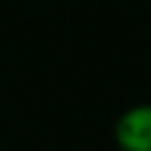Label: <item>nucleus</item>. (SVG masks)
I'll return each instance as SVG.
<instances>
[{
    "label": "nucleus",
    "instance_id": "f257e3e1",
    "mask_svg": "<svg viewBox=\"0 0 151 151\" xmlns=\"http://www.w3.org/2000/svg\"><path fill=\"white\" fill-rule=\"evenodd\" d=\"M122 151H151V104L127 109L114 127Z\"/></svg>",
    "mask_w": 151,
    "mask_h": 151
}]
</instances>
